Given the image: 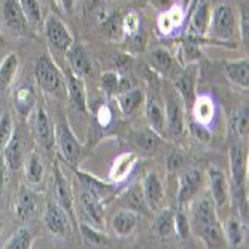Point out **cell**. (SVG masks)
Instances as JSON below:
<instances>
[{"label":"cell","mask_w":249,"mask_h":249,"mask_svg":"<svg viewBox=\"0 0 249 249\" xmlns=\"http://www.w3.org/2000/svg\"><path fill=\"white\" fill-rule=\"evenodd\" d=\"M139 17L136 12H128L124 18H123V29H124V35L127 36H134L139 30Z\"/></svg>","instance_id":"44"},{"label":"cell","mask_w":249,"mask_h":249,"mask_svg":"<svg viewBox=\"0 0 249 249\" xmlns=\"http://www.w3.org/2000/svg\"><path fill=\"white\" fill-rule=\"evenodd\" d=\"M2 230H3V221L0 219V233H2Z\"/></svg>","instance_id":"55"},{"label":"cell","mask_w":249,"mask_h":249,"mask_svg":"<svg viewBox=\"0 0 249 249\" xmlns=\"http://www.w3.org/2000/svg\"><path fill=\"white\" fill-rule=\"evenodd\" d=\"M105 30H106V35L110 37V39H115L118 40L123 35H124V29H123V19L118 14H114L110 15L103 24Z\"/></svg>","instance_id":"41"},{"label":"cell","mask_w":249,"mask_h":249,"mask_svg":"<svg viewBox=\"0 0 249 249\" xmlns=\"http://www.w3.org/2000/svg\"><path fill=\"white\" fill-rule=\"evenodd\" d=\"M54 180H55V197H57L58 205L64 211H71L72 209V193H71V188H69V184H67L66 178L61 173L60 166H55Z\"/></svg>","instance_id":"24"},{"label":"cell","mask_w":249,"mask_h":249,"mask_svg":"<svg viewBox=\"0 0 249 249\" xmlns=\"http://www.w3.org/2000/svg\"><path fill=\"white\" fill-rule=\"evenodd\" d=\"M145 110H146V118L152 127L154 131L157 133H163L164 127H166V114H164V109L157 97L151 96L146 99L145 103Z\"/></svg>","instance_id":"18"},{"label":"cell","mask_w":249,"mask_h":249,"mask_svg":"<svg viewBox=\"0 0 249 249\" xmlns=\"http://www.w3.org/2000/svg\"><path fill=\"white\" fill-rule=\"evenodd\" d=\"M35 76L39 87L45 93L61 99L67 93L66 79L63 78L61 72L57 69L55 63L48 55H40L35 64Z\"/></svg>","instance_id":"2"},{"label":"cell","mask_w":249,"mask_h":249,"mask_svg":"<svg viewBox=\"0 0 249 249\" xmlns=\"http://www.w3.org/2000/svg\"><path fill=\"white\" fill-rule=\"evenodd\" d=\"M190 133L194 136V138H196L197 141H200V142H203V143L209 142V139H211V133H209V130L206 128V125L198 124V123H196V121L190 124Z\"/></svg>","instance_id":"46"},{"label":"cell","mask_w":249,"mask_h":249,"mask_svg":"<svg viewBox=\"0 0 249 249\" xmlns=\"http://www.w3.org/2000/svg\"><path fill=\"white\" fill-rule=\"evenodd\" d=\"M3 19L8 29L17 35H24L27 32L29 22L24 17L18 0H5L3 3Z\"/></svg>","instance_id":"10"},{"label":"cell","mask_w":249,"mask_h":249,"mask_svg":"<svg viewBox=\"0 0 249 249\" xmlns=\"http://www.w3.org/2000/svg\"><path fill=\"white\" fill-rule=\"evenodd\" d=\"M230 169H231V180H233V196L242 205L245 201L246 164H245V152L240 145H233L230 149Z\"/></svg>","instance_id":"4"},{"label":"cell","mask_w":249,"mask_h":249,"mask_svg":"<svg viewBox=\"0 0 249 249\" xmlns=\"http://www.w3.org/2000/svg\"><path fill=\"white\" fill-rule=\"evenodd\" d=\"M138 213L133 211H120L112 221V227H114L115 233L120 236H127L133 233V230L138 225Z\"/></svg>","instance_id":"25"},{"label":"cell","mask_w":249,"mask_h":249,"mask_svg":"<svg viewBox=\"0 0 249 249\" xmlns=\"http://www.w3.org/2000/svg\"><path fill=\"white\" fill-rule=\"evenodd\" d=\"M240 36L245 45H248V36H249V14H248V8H242L240 9Z\"/></svg>","instance_id":"47"},{"label":"cell","mask_w":249,"mask_h":249,"mask_svg":"<svg viewBox=\"0 0 249 249\" xmlns=\"http://www.w3.org/2000/svg\"><path fill=\"white\" fill-rule=\"evenodd\" d=\"M142 194H143V198L148 208H151L152 211L160 209L163 198H164V191H163V185L160 182V179H158L157 173L151 172L145 176L143 185H142Z\"/></svg>","instance_id":"11"},{"label":"cell","mask_w":249,"mask_h":249,"mask_svg":"<svg viewBox=\"0 0 249 249\" xmlns=\"http://www.w3.org/2000/svg\"><path fill=\"white\" fill-rule=\"evenodd\" d=\"M45 35H47L48 42L58 51H69L73 45V36L71 35L69 29L54 14L48 15V18L45 19Z\"/></svg>","instance_id":"5"},{"label":"cell","mask_w":249,"mask_h":249,"mask_svg":"<svg viewBox=\"0 0 249 249\" xmlns=\"http://www.w3.org/2000/svg\"><path fill=\"white\" fill-rule=\"evenodd\" d=\"M3 158L11 170H18L22 166V143L17 134H12L9 142L5 145Z\"/></svg>","instance_id":"21"},{"label":"cell","mask_w":249,"mask_h":249,"mask_svg":"<svg viewBox=\"0 0 249 249\" xmlns=\"http://www.w3.org/2000/svg\"><path fill=\"white\" fill-rule=\"evenodd\" d=\"M36 209V196L27 188H21L17 203V215L21 219H29Z\"/></svg>","instance_id":"33"},{"label":"cell","mask_w":249,"mask_h":249,"mask_svg":"<svg viewBox=\"0 0 249 249\" xmlns=\"http://www.w3.org/2000/svg\"><path fill=\"white\" fill-rule=\"evenodd\" d=\"M14 105H15V109L18 110L19 115L29 117L33 109V105H35L33 89L27 85L19 87L14 94Z\"/></svg>","instance_id":"29"},{"label":"cell","mask_w":249,"mask_h":249,"mask_svg":"<svg viewBox=\"0 0 249 249\" xmlns=\"http://www.w3.org/2000/svg\"><path fill=\"white\" fill-rule=\"evenodd\" d=\"M152 230L157 236L169 237L175 231V213L172 209H164L158 213L155 222L152 225Z\"/></svg>","instance_id":"30"},{"label":"cell","mask_w":249,"mask_h":249,"mask_svg":"<svg viewBox=\"0 0 249 249\" xmlns=\"http://www.w3.org/2000/svg\"><path fill=\"white\" fill-rule=\"evenodd\" d=\"M176 87H178V94L180 99H182L184 106L187 109H191V106L197 97L196 91H194V88H196V71L194 69L185 71L178 78Z\"/></svg>","instance_id":"16"},{"label":"cell","mask_w":249,"mask_h":249,"mask_svg":"<svg viewBox=\"0 0 249 249\" xmlns=\"http://www.w3.org/2000/svg\"><path fill=\"white\" fill-rule=\"evenodd\" d=\"M225 73L229 79L234 84H237L242 88H248L249 85V67L248 60L240 61H231L225 64Z\"/></svg>","instance_id":"26"},{"label":"cell","mask_w":249,"mask_h":249,"mask_svg":"<svg viewBox=\"0 0 249 249\" xmlns=\"http://www.w3.org/2000/svg\"><path fill=\"white\" fill-rule=\"evenodd\" d=\"M55 138L60 146V151L64 157L66 161H69L72 166L78 164L82 149L81 145L78 143L75 134L72 133V130L69 128L67 124H58L57 130H55Z\"/></svg>","instance_id":"8"},{"label":"cell","mask_w":249,"mask_h":249,"mask_svg":"<svg viewBox=\"0 0 249 249\" xmlns=\"http://www.w3.org/2000/svg\"><path fill=\"white\" fill-rule=\"evenodd\" d=\"M134 141H136V145H138L143 151L155 149L158 142H160V139H158V136H157V131H154L152 128L151 130H143V131L138 133V134H136Z\"/></svg>","instance_id":"40"},{"label":"cell","mask_w":249,"mask_h":249,"mask_svg":"<svg viewBox=\"0 0 249 249\" xmlns=\"http://www.w3.org/2000/svg\"><path fill=\"white\" fill-rule=\"evenodd\" d=\"M97 120L100 123V125L106 127L110 121H112V112L107 106H102L97 112Z\"/></svg>","instance_id":"48"},{"label":"cell","mask_w":249,"mask_h":249,"mask_svg":"<svg viewBox=\"0 0 249 249\" xmlns=\"http://www.w3.org/2000/svg\"><path fill=\"white\" fill-rule=\"evenodd\" d=\"M193 227L208 248H222L227 245L216 216L215 203L211 197H205L197 203L193 212Z\"/></svg>","instance_id":"1"},{"label":"cell","mask_w":249,"mask_h":249,"mask_svg":"<svg viewBox=\"0 0 249 249\" xmlns=\"http://www.w3.org/2000/svg\"><path fill=\"white\" fill-rule=\"evenodd\" d=\"M0 43H5V39H3L2 33H0Z\"/></svg>","instance_id":"56"},{"label":"cell","mask_w":249,"mask_h":249,"mask_svg":"<svg viewBox=\"0 0 249 249\" xmlns=\"http://www.w3.org/2000/svg\"><path fill=\"white\" fill-rule=\"evenodd\" d=\"M66 85H67V93H69L76 109L81 112H85L87 110V93H85V87H84L82 79L79 76H76L73 72H71L67 75Z\"/></svg>","instance_id":"20"},{"label":"cell","mask_w":249,"mask_h":249,"mask_svg":"<svg viewBox=\"0 0 249 249\" xmlns=\"http://www.w3.org/2000/svg\"><path fill=\"white\" fill-rule=\"evenodd\" d=\"M143 93L141 89H125V91H121L117 96L120 109L123 110L124 115H130L138 109L142 103H143Z\"/></svg>","instance_id":"28"},{"label":"cell","mask_w":249,"mask_h":249,"mask_svg":"<svg viewBox=\"0 0 249 249\" xmlns=\"http://www.w3.org/2000/svg\"><path fill=\"white\" fill-rule=\"evenodd\" d=\"M212 35L219 40H230L236 33L237 22L234 19L233 11L227 5H219L213 9L209 19Z\"/></svg>","instance_id":"3"},{"label":"cell","mask_w":249,"mask_h":249,"mask_svg":"<svg viewBox=\"0 0 249 249\" xmlns=\"http://www.w3.org/2000/svg\"><path fill=\"white\" fill-rule=\"evenodd\" d=\"M231 124L239 138H248V107H239L233 112Z\"/></svg>","instance_id":"39"},{"label":"cell","mask_w":249,"mask_h":249,"mask_svg":"<svg viewBox=\"0 0 249 249\" xmlns=\"http://www.w3.org/2000/svg\"><path fill=\"white\" fill-rule=\"evenodd\" d=\"M172 0H155V5H158L160 8H169Z\"/></svg>","instance_id":"54"},{"label":"cell","mask_w":249,"mask_h":249,"mask_svg":"<svg viewBox=\"0 0 249 249\" xmlns=\"http://www.w3.org/2000/svg\"><path fill=\"white\" fill-rule=\"evenodd\" d=\"M14 134V123H12V117L8 114H3L0 117V149H3L5 145L9 142V139Z\"/></svg>","instance_id":"42"},{"label":"cell","mask_w":249,"mask_h":249,"mask_svg":"<svg viewBox=\"0 0 249 249\" xmlns=\"http://www.w3.org/2000/svg\"><path fill=\"white\" fill-rule=\"evenodd\" d=\"M182 21H184V11L179 6H170L163 14L158 15L157 26L163 35H169L182 24Z\"/></svg>","instance_id":"19"},{"label":"cell","mask_w":249,"mask_h":249,"mask_svg":"<svg viewBox=\"0 0 249 249\" xmlns=\"http://www.w3.org/2000/svg\"><path fill=\"white\" fill-rule=\"evenodd\" d=\"M81 233L84 236V239L87 240L88 245H91V246H107L109 245V240L105 234H102L100 231H97L96 227H93V225H89V224H81Z\"/></svg>","instance_id":"36"},{"label":"cell","mask_w":249,"mask_h":249,"mask_svg":"<svg viewBox=\"0 0 249 249\" xmlns=\"http://www.w3.org/2000/svg\"><path fill=\"white\" fill-rule=\"evenodd\" d=\"M128 64H130V58L127 55H120L117 58V66L121 67V69H125V67H128Z\"/></svg>","instance_id":"52"},{"label":"cell","mask_w":249,"mask_h":249,"mask_svg":"<svg viewBox=\"0 0 249 249\" xmlns=\"http://www.w3.org/2000/svg\"><path fill=\"white\" fill-rule=\"evenodd\" d=\"M167 166L170 170H178L179 167H182L184 166V157L178 154V152H173L170 157H169V160H167Z\"/></svg>","instance_id":"49"},{"label":"cell","mask_w":249,"mask_h":249,"mask_svg":"<svg viewBox=\"0 0 249 249\" xmlns=\"http://www.w3.org/2000/svg\"><path fill=\"white\" fill-rule=\"evenodd\" d=\"M32 125L37 143L45 149H51L55 143V128L48 112L42 106H39L33 114Z\"/></svg>","instance_id":"6"},{"label":"cell","mask_w":249,"mask_h":249,"mask_svg":"<svg viewBox=\"0 0 249 249\" xmlns=\"http://www.w3.org/2000/svg\"><path fill=\"white\" fill-rule=\"evenodd\" d=\"M166 127L173 136H180L185 130V112H184V103L182 99L179 97L178 93H172L167 97L166 107Z\"/></svg>","instance_id":"7"},{"label":"cell","mask_w":249,"mask_h":249,"mask_svg":"<svg viewBox=\"0 0 249 249\" xmlns=\"http://www.w3.org/2000/svg\"><path fill=\"white\" fill-rule=\"evenodd\" d=\"M107 0H87V9L88 11H94L97 8H100L102 5H105Z\"/></svg>","instance_id":"51"},{"label":"cell","mask_w":249,"mask_h":249,"mask_svg":"<svg viewBox=\"0 0 249 249\" xmlns=\"http://www.w3.org/2000/svg\"><path fill=\"white\" fill-rule=\"evenodd\" d=\"M69 63L72 67V72L79 78L93 73L91 58H89V54L82 45H72L69 48Z\"/></svg>","instance_id":"14"},{"label":"cell","mask_w":249,"mask_h":249,"mask_svg":"<svg viewBox=\"0 0 249 249\" xmlns=\"http://www.w3.org/2000/svg\"><path fill=\"white\" fill-rule=\"evenodd\" d=\"M209 179H211V190H212V200L216 206H224L229 200V184L222 170L216 167L209 169Z\"/></svg>","instance_id":"15"},{"label":"cell","mask_w":249,"mask_h":249,"mask_svg":"<svg viewBox=\"0 0 249 249\" xmlns=\"http://www.w3.org/2000/svg\"><path fill=\"white\" fill-rule=\"evenodd\" d=\"M6 249H29L32 248V233L29 229H19L5 245Z\"/></svg>","instance_id":"38"},{"label":"cell","mask_w":249,"mask_h":249,"mask_svg":"<svg viewBox=\"0 0 249 249\" xmlns=\"http://www.w3.org/2000/svg\"><path fill=\"white\" fill-rule=\"evenodd\" d=\"M61 6L64 8L66 12H72V8H73V0H60Z\"/></svg>","instance_id":"53"},{"label":"cell","mask_w":249,"mask_h":249,"mask_svg":"<svg viewBox=\"0 0 249 249\" xmlns=\"http://www.w3.org/2000/svg\"><path fill=\"white\" fill-rule=\"evenodd\" d=\"M224 237H225V243H227L230 248H237L242 242H243V227L242 222L231 216L225 221L224 224Z\"/></svg>","instance_id":"31"},{"label":"cell","mask_w":249,"mask_h":249,"mask_svg":"<svg viewBox=\"0 0 249 249\" xmlns=\"http://www.w3.org/2000/svg\"><path fill=\"white\" fill-rule=\"evenodd\" d=\"M19 6L24 12V17L27 19L29 24L32 26H37L42 22V11H40V5L39 0H18Z\"/></svg>","instance_id":"35"},{"label":"cell","mask_w":249,"mask_h":249,"mask_svg":"<svg viewBox=\"0 0 249 249\" xmlns=\"http://www.w3.org/2000/svg\"><path fill=\"white\" fill-rule=\"evenodd\" d=\"M201 184V172L197 169H188L179 176V190H178V201L182 205L191 200L198 187Z\"/></svg>","instance_id":"13"},{"label":"cell","mask_w":249,"mask_h":249,"mask_svg":"<svg viewBox=\"0 0 249 249\" xmlns=\"http://www.w3.org/2000/svg\"><path fill=\"white\" fill-rule=\"evenodd\" d=\"M149 64L152 66V69L157 72H160L161 75H169L173 67H175V60L170 55V53L164 48H154L149 55H148Z\"/></svg>","instance_id":"22"},{"label":"cell","mask_w":249,"mask_h":249,"mask_svg":"<svg viewBox=\"0 0 249 249\" xmlns=\"http://www.w3.org/2000/svg\"><path fill=\"white\" fill-rule=\"evenodd\" d=\"M136 163V155L134 154H123L120 155L114 166H112V170H110V178L112 180H115V182H121L127 178V175L130 173L131 167L134 166Z\"/></svg>","instance_id":"32"},{"label":"cell","mask_w":249,"mask_h":249,"mask_svg":"<svg viewBox=\"0 0 249 249\" xmlns=\"http://www.w3.org/2000/svg\"><path fill=\"white\" fill-rule=\"evenodd\" d=\"M26 175L30 184H40L43 178V166L36 152L30 154L26 161Z\"/></svg>","instance_id":"34"},{"label":"cell","mask_w":249,"mask_h":249,"mask_svg":"<svg viewBox=\"0 0 249 249\" xmlns=\"http://www.w3.org/2000/svg\"><path fill=\"white\" fill-rule=\"evenodd\" d=\"M19 60L15 53H11L5 57V60L0 64V89H8L14 82V78L18 72Z\"/></svg>","instance_id":"27"},{"label":"cell","mask_w":249,"mask_h":249,"mask_svg":"<svg viewBox=\"0 0 249 249\" xmlns=\"http://www.w3.org/2000/svg\"><path fill=\"white\" fill-rule=\"evenodd\" d=\"M120 76L117 72H112V71H107L102 75V79H100V84H102V88L107 94H114L118 91L120 88Z\"/></svg>","instance_id":"43"},{"label":"cell","mask_w":249,"mask_h":249,"mask_svg":"<svg viewBox=\"0 0 249 249\" xmlns=\"http://www.w3.org/2000/svg\"><path fill=\"white\" fill-rule=\"evenodd\" d=\"M208 27H209V5L208 3H201L196 9L193 18L190 21L188 33L193 37H200V36H203L206 33Z\"/></svg>","instance_id":"23"},{"label":"cell","mask_w":249,"mask_h":249,"mask_svg":"<svg viewBox=\"0 0 249 249\" xmlns=\"http://www.w3.org/2000/svg\"><path fill=\"white\" fill-rule=\"evenodd\" d=\"M79 203H81V211H82L85 221L89 225H93V227L100 229L103 222V208H102L100 198L87 190L81 194Z\"/></svg>","instance_id":"9"},{"label":"cell","mask_w":249,"mask_h":249,"mask_svg":"<svg viewBox=\"0 0 249 249\" xmlns=\"http://www.w3.org/2000/svg\"><path fill=\"white\" fill-rule=\"evenodd\" d=\"M45 224H47V229L55 234V236H66L67 227H69V219H67L66 211L55 203H48L47 212H45Z\"/></svg>","instance_id":"12"},{"label":"cell","mask_w":249,"mask_h":249,"mask_svg":"<svg viewBox=\"0 0 249 249\" xmlns=\"http://www.w3.org/2000/svg\"><path fill=\"white\" fill-rule=\"evenodd\" d=\"M78 178L85 184L87 190H88L89 193H93V194H94L96 197H99V198L106 197L107 193L110 191V187H109V185H106V184H103V182H99L97 179L91 178V176L87 175V173L78 172Z\"/></svg>","instance_id":"37"},{"label":"cell","mask_w":249,"mask_h":249,"mask_svg":"<svg viewBox=\"0 0 249 249\" xmlns=\"http://www.w3.org/2000/svg\"><path fill=\"white\" fill-rule=\"evenodd\" d=\"M191 112L194 121L203 125H208L212 123L213 117H215V105L213 100L209 96H198L196 97L193 106H191Z\"/></svg>","instance_id":"17"},{"label":"cell","mask_w":249,"mask_h":249,"mask_svg":"<svg viewBox=\"0 0 249 249\" xmlns=\"http://www.w3.org/2000/svg\"><path fill=\"white\" fill-rule=\"evenodd\" d=\"M6 172H8V166L5 163V158L0 157V196L5 191V184H6Z\"/></svg>","instance_id":"50"},{"label":"cell","mask_w":249,"mask_h":249,"mask_svg":"<svg viewBox=\"0 0 249 249\" xmlns=\"http://www.w3.org/2000/svg\"><path fill=\"white\" fill-rule=\"evenodd\" d=\"M190 3V0H184V5H188Z\"/></svg>","instance_id":"57"},{"label":"cell","mask_w":249,"mask_h":249,"mask_svg":"<svg viewBox=\"0 0 249 249\" xmlns=\"http://www.w3.org/2000/svg\"><path fill=\"white\" fill-rule=\"evenodd\" d=\"M175 230L182 239H187L190 236V222H188V218H187V215L184 212H180V211L175 215Z\"/></svg>","instance_id":"45"}]
</instances>
